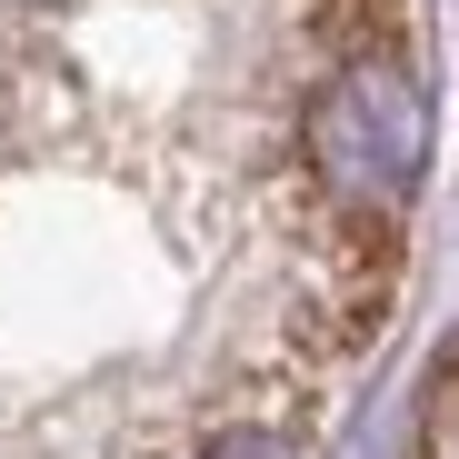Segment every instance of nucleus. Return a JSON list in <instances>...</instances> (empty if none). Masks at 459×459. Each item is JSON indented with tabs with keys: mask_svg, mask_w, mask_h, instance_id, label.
<instances>
[{
	"mask_svg": "<svg viewBox=\"0 0 459 459\" xmlns=\"http://www.w3.org/2000/svg\"><path fill=\"white\" fill-rule=\"evenodd\" d=\"M200 459H280V449H270V439H250V429H240V439H220V449H200Z\"/></svg>",
	"mask_w": 459,
	"mask_h": 459,
	"instance_id": "f03ea898",
	"label": "nucleus"
},
{
	"mask_svg": "<svg viewBox=\"0 0 459 459\" xmlns=\"http://www.w3.org/2000/svg\"><path fill=\"white\" fill-rule=\"evenodd\" d=\"M310 150H320V170H340V180H359V190H369V180L400 190V180L420 170V100H410V81L379 70V60H359L350 81L320 100Z\"/></svg>",
	"mask_w": 459,
	"mask_h": 459,
	"instance_id": "f257e3e1",
	"label": "nucleus"
}]
</instances>
